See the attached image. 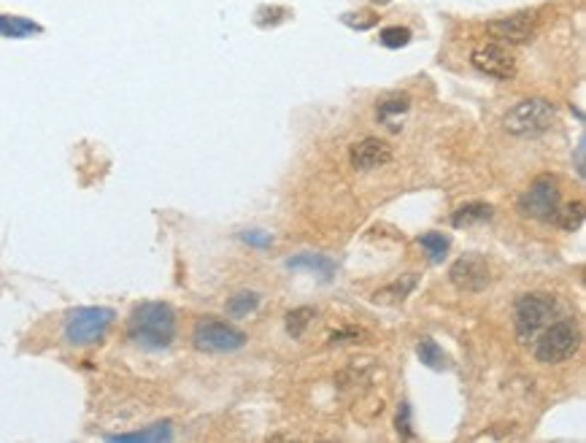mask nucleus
Instances as JSON below:
<instances>
[{
  "label": "nucleus",
  "mask_w": 586,
  "mask_h": 443,
  "mask_svg": "<svg viewBox=\"0 0 586 443\" xmlns=\"http://www.w3.org/2000/svg\"><path fill=\"white\" fill-rule=\"evenodd\" d=\"M127 336L143 349H168L176 338V311L168 303H141L127 319Z\"/></svg>",
  "instance_id": "f257e3e1"
},
{
  "label": "nucleus",
  "mask_w": 586,
  "mask_h": 443,
  "mask_svg": "<svg viewBox=\"0 0 586 443\" xmlns=\"http://www.w3.org/2000/svg\"><path fill=\"white\" fill-rule=\"evenodd\" d=\"M581 346V330L573 319H556L549 321L541 333L535 336V360L543 365H556L570 360Z\"/></svg>",
  "instance_id": "f03ea898"
},
{
  "label": "nucleus",
  "mask_w": 586,
  "mask_h": 443,
  "mask_svg": "<svg viewBox=\"0 0 586 443\" xmlns=\"http://www.w3.org/2000/svg\"><path fill=\"white\" fill-rule=\"evenodd\" d=\"M554 314H556V300L551 295H546V292L522 295L516 300V306H513V330H516V338L522 343L535 341V336L551 321Z\"/></svg>",
  "instance_id": "7ed1b4c3"
},
{
  "label": "nucleus",
  "mask_w": 586,
  "mask_h": 443,
  "mask_svg": "<svg viewBox=\"0 0 586 443\" xmlns=\"http://www.w3.org/2000/svg\"><path fill=\"white\" fill-rule=\"evenodd\" d=\"M117 314L105 306H84L68 311L65 317V341L74 346H90L98 343L111 327Z\"/></svg>",
  "instance_id": "20e7f679"
},
{
  "label": "nucleus",
  "mask_w": 586,
  "mask_h": 443,
  "mask_svg": "<svg viewBox=\"0 0 586 443\" xmlns=\"http://www.w3.org/2000/svg\"><path fill=\"white\" fill-rule=\"evenodd\" d=\"M551 124H554V106L541 98H529V100L516 103L503 119V127L511 136L519 138L543 136L546 130H551Z\"/></svg>",
  "instance_id": "39448f33"
},
{
  "label": "nucleus",
  "mask_w": 586,
  "mask_h": 443,
  "mask_svg": "<svg viewBox=\"0 0 586 443\" xmlns=\"http://www.w3.org/2000/svg\"><path fill=\"white\" fill-rule=\"evenodd\" d=\"M192 343H195V349L209 354L238 352V349L246 346V333H241L238 327H233V324H227L222 319L203 317L192 327Z\"/></svg>",
  "instance_id": "423d86ee"
},
{
  "label": "nucleus",
  "mask_w": 586,
  "mask_h": 443,
  "mask_svg": "<svg viewBox=\"0 0 586 443\" xmlns=\"http://www.w3.org/2000/svg\"><path fill=\"white\" fill-rule=\"evenodd\" d=\"M559 206H562L559 182H556V176H549V173L538 176L519 198V211L529 219H538V222H554Z\"/></svg>",
  "instance_id": "0eeeda50"
},
{
  "label": "nucleus",
  "mask_w": 586,
  "mask_h": 443,
  "mask_svg": "<svg viewBox=\"0 0 586 443\" xmlns=\"http://www.w3.org/2000/svg\"><path fill=\"white\" fill-rule=\"evenodd\" d=\"M473 68L489 78H500V81H511L516 76V60L513 54L503 44H484L470 54Z\"/></svg>",
  "instance_id": "6e6552de"
},
{
  "label": "nucleus",
  "mask_w": 586,
  "mask_h": 443,
  "mask_svg": "<svg viewBox=\"0 0 586 443\" xmlns=\"http://www.w3.org/2000/svg\"><path fill=\"white\" fill-rule=\"evenodd\" d=\"M449 278L459 292H484L492 281L489 265L476 254H465L454 262L449 268Z\"/></svg>",
  "instance_id": "1a4fd4ad"
},
{
  "label": "nucleus",
  "mask_w": 586,
  "mask_h": 443,
  "mask_svg": "<svg viewBox=\"0 0 586 443\" xmlns=\"http://www.w3.org/2000/svg\"><path fill=\"white\" fill-rule=\"evenodd\" d=\"M535 25H538L535 14L525 11V14L503 16V19L486 22V33L495 38L497 44H525V41L532 38Z\"/></svg>",
  "instance_id": "9d476101"
},
{
  "label": "nucleus",
  "mask_w": 586,
  "mask_h": 443,
  "mask_svg": "<svg viewBox=\"0 0 586 443\" xmlns=\"http://www.w3.org/2000/svg\"><path fill=\"white\" fill-rule=\"evenodd\" d=\"M392 160V146L381 138H362L351 149V165L357 170H376Z\"/></svg>",
  "instance_id": "9b49d317"
},
{
  "label": "nucleus",
  "mask_w": 586,
  "mask_h": 443,
  "mask_svg": "<svg viewBox=\"0 0 586 443\" xmlns=\"http://www.w3.org/2000/svg\"><path fill=\"white\" fill-rule=\"evenodd\" d=\"M489 219H492V206L489 203H465L462 208L454 211L451 225L457 230H462V228H473V225H481V222H489Z\"/></svg>",
  "instance_id": "f8f14e48"
},
{
  "label": "nucleus",
  "mask_w": 586,
  "mask_h": 443,
  "mask_svg": "<svg viewBox=\"0 0 586 443\" xmlns=\"http://www.w3.org/2000/svg\"><path fill=\"white\" fill-rule=\"evenodd\" d=\"M286 268H292V271L305 268V271H314L322 278H330L335 273V262L330 257H324V254H298V257H292V260L286 262Z\"/></svg>",
  "instance_id": "ddd939ff"
},
{
  "label": "nucleus",
  "mask_w": 586,
  "mask_h": 443,
  "mask_svg": "<svg viewBox=\"0 0 586 443\" xmlns=\"http://www.w3.org/2000/svg\"><path fill=\"white\" fill-rule=\"evenodd\" d=\"M554 225L565 232H573L584 225V203L575 200V203H568V206H559L554 214Z\"/></svg>",
  "instance_id": "4468645a"
},
{
  "label": "nucleus",
  "mask_w": 586,
  "mask_h": 443,
  "mask_svg": "<svg viewBox=\"0 0 586 443\" xmlns=\"http://www.w3.org/2000/svg\"><path fill=\"white\" fill-rule=\"evenodd\" d=\"M408 106H411L408 95H394V98H389V100L378 103V108H376L378 122L389 124V127H397V124H394V119H397V117H403V114L408 111Z\"/></svg>",
  "instance_id": "2eb2a0df"
},
{
  "label": "nucleus",
  "mask_w": 586,
  "mask_h": 443,
  "mask_svg": "<svg viewBox=\"0 0 586 443\" xmlns=\"http://www.w3.org/2000/svg\"><path fill=\"white\" fill-rule=\"evenodd\" d=\"M108 441H170V425H154V427L138 430V432H122V435H108Z\"/></svg>",
  "instance_id": "dca6fc26"
},
{
  "label": "nucleus",
  "mask_w": 586,
  "mask_h": 443,
  "mask_svg": "<svg viewBox=\"0 0 586 443\" xmlns=\"http://www.w3.org/2000/svg\"><path fill=\"white\" fill-rule=\"evenodd\" d=\"M257 306H259V295H257V292H238L235 297L227 300V317L243 319V317L252 314Z\"/></svg>",
  "instance_id": "f3484780"
},
{
  "label": "nucleus",
  "mask_w": 586,
  "mask_h": 443,
  "mask_svg": "<svg viewBox=\"0 0 586 443\" xmlns=\"http://www.w3.org/2000/svg\"><path fill=\"white\" fill-rule=\"evenodd\" d=\"M416 354H419V360L427 367H435V370L446 367V354H443V349L438 346L433 338H421L419 346H416Z\"/></svg>",
  "instance_id": "a211bd4d"
},
{
  "label": "nucleus",
  "mask_w": 586,
  "mask_h": 443,
  "mask_svg": "<svg viewBox=\"0 0 586 443\" xmlns=\"http://www.w3.org/2000/svg\"><path fill=\"white\" fill-rule=\"evenodd\" d=\"M311 319H314V308L303 306V308L289 311V314H286V333L298 341V338H303V333H305V327L311 324Z\"/></svg>",
  "instance_id": "6ab92c4d"
},
{
  "label": "nucleus",
  "mask_w": 586,
  "mask_h": 443,
  "mask_svg": "<svg viewBox=\"0 0 586 443\" xmlns=\"http://www.w3.org/2000/svg\"><path fill=\"white\" fill-rule=\"evenodd\" d=\"M419 244L427 249V254H430L433 262H440L443 254L449 252V238L443 232H424V235H419Z\"/></svg>",
  "instance_id": "aec40b11"
},
{
  "label": "nucleus",
  "mask_w": 586,
  "mask_h": 443,
  "mask_svg": "<svg viewBox=\"0 0 586 443\" xmlns=\"http://www.w3.org/2000/svg\"><path fill=\"white\" fill-rule=\"evenodd\" d=\"M41 28L33 25L28 19H16V16H0V35H8V38H19V35H28V33H38Z\"/></svg>",
  "instance_id": "412c9836"
},
{
  "label": "nucleus",
  "mask_w": 586,
  "mask_h": 443,
  "mask_svg": "<svg viewBox=\"0 0 586 443\" xmlns=\"http://www.w3.org/2000/svg\"><path fill=\"white\" fill-rule=\"evenodd\" d=\"M378 41L387 46V49H403V46L411 44V30L408 28H384L381 30V35H378Z\"/></svg>",
  "instance_id": "4be33fe9"
},
{
  "label": "nucleus",
  "mask_w": 586,
  "mask_h": 443,
  "mask_svg": "<svg viewBox=\"0 0 586 443\" xmlns=\"http://www.w3.org/2000/svg\"><path fill=\"white\" fill-rule=\"evenodd\" d=\"M344 22L354 30H370L378 25V16L373 11H360V14H346Z\"/></svg>",
  "instance_id": "5701e85b"
},
{
  "label": "nucleus",
  "mask_w": 586,
  "mask_h": 443,
  "mask_svg": "<svg viewBox=\"0 0 586 443\" xmlns=\"http://www.w3.org/2000/svg\"><path fill=\"white\" fill-rule=\"evenodd\" d=\"M397 432H400L403 438H414V430H411V408H408V403H403L400 411H397Z\"/></svg>",
  "instance_id": "b1692460"
},
{
  "label": "nucleus",
  "mask_w": 586,
  "mask_h": 443,
  "mask_svg": "<svg viewBox=\"0 0 586 443\" xmlns=\"http://www.w3.org/2000/svg\"><path fill=\"white\" fill-rule=\"evenodd\" d=\"M249 244H254V246H268L271 244V235H262V232H246L243 235Z\"/></svg>",
  "instance_id": "393cba45"
},
{
  "label": "nucleus",
  "mask_w": 586,
  "mask_h": 443,
  "mask_svg": "<svg viewBox=\"0 0 586 443\" xmlns=\"http://www.w3.org/2000/svg\"><path fill=\"white\" fill-rule=\"evenodd\" d=\"M578 176H584V141L578 143Z\"/></svg>",
  "instance_id": "a878e982"
},
{
  "label": "nucleus",
  "mask_w": 586,
  "mask_h": 443,
  "mask_svg": "<svg viewBox=\"0 0 586 443\" xmlns=\"http://www.w3.org/2000/svg\"><path fill=\"white\" fill-rule=\"evenodd\" d=\"M370 3H376V6H387V3H392V0H370Z\"/></svg>",
  "instance_id": "bb28decb"
}]
</instances>
